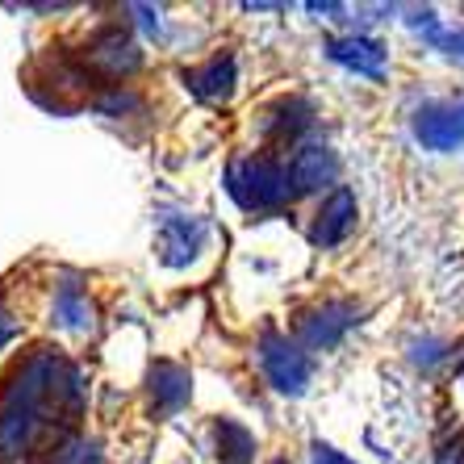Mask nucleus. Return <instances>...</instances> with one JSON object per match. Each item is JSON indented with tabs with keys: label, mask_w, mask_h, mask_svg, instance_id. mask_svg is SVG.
I'll return each instance as SVG.
<instances>
[{
	"label": "nucleus",
	"mask_w": 464,
	"mask_h": 464,
	"mask_svg": "<svg viewBox=\"0 0 464 464\" xmlns=\"http://www.w3.org/2000/svg\"><path fill=\"white\" fill-rule=\"evenodd\" d=\"M230 193L247 209H276L289 197V172L272 160H243L230 168Z\"/></svg>",
	"instance_id": "obj_1"
},
{
	"label": "nucleus",
	"mask_w": 464,
	"mask_h": 464,
	"mask_svg": "<svg viewBox=\"0 0 464 464\" xmlns=\"http://www.w3.org/2000/svg\"><path fill=\"white\" fill-rule=\"evenodd\" d=\"M259 364H264V377L281 389V393H302L305 381H310V360H305V352H297V347L281 335H268L259 343Z\"/></svg>",
	"instance_id": "obj_2"
},
{
	"label": "nucleus",
	"mask_w": 464,
	"mask_h": 464,
	"mask_svg": "<svg viewBox=\"0 0 464 464\" xmlns=\"http://www.w3.org/2000/svg\"><path fill=\"white\" fill-rule=\"evenodd\" d=\"M414 134L431 151H456V147H464V101L422 109L419 118H414Z\"/></svg>",
	"instance_id": "obj_3"
},
{
	"label": "nucleus",
	"mask_w": 464,
	"mask_h": 464,
	"mask_svg": "<svg viewBox=\"0 0 464 464\" xmlns=\"http://www.w3.org/2000/svg\"><path fill=\"white\" fill-rule=\"evenodd\" d=\"M352 222H356V197H352V188H335V193L323 201V209H318L314 243H318V247H331V243H339V238L352 230Z\"/></svg>",
	"instance_id": "obj_4"
},
{
	"label": "nucleus",
	"mask_w": 464,
	"mask_h": 464,
	"mask_svg": "<svg viewBox=\"0 0 464 464\" xmlns=\"http://www.w3.org/2000/svg\"><path fill=\"white\" fill-rule=\"evenodd\" d=\"M335 172H339V163L326 147H302V151H293V160H289L293 188H323V184L335 180Z\"/></svg>",
	"instance_id": "obj_5"
},
{
	"label": "nucleus",
	"mask_w": 464,
	"mask_h": 464,
	"mask_svg": "<svg viewBox=\"0 0 464 464\" xmlns=\"http://www.w3.org/2000/svg\"><path fill=\"white\" fill-rule=\"evenodd\" d=\"M331 59L356 67L360 76H381V67H385V51H381L377 43H368V38H343V43H331Z\"/></svg>",
	"instance_id": "obj_6"
},
{
	"label": "nucleus",
	"mask_w": 464,
	"mask_h": 464,
	"mask_svg": "<svg viewBox=\"0 0 464 464\" xmlns=\"http://www.w3.org/2000/svg\"><path fill=\"white\" fill-rule=\"evenodd\" d=\"M347 314H352V310H343V305H326V310H318L314 318H305V323H302V339L310 347H331L347 331V326H352V318H347Z\"/></svg>",
	"instance_id": "obj_7"
},
{
	"label": "nucleus",
	"mask_w": 464,
	"mask_h": 464,
	"mask_svg": "<svg viewBox=\"0 0 464 464\" xmlns=\"http://www.w3.org/2000/svg\"><path fill=\"white\" fill-rule=\"evenodd\" d=\"M230 80H235V67H230V59L214 54L206 67H197L193 76H188V84H193V92H201V97H227V92H230Z\"/></svg>",
	"instance_id": "obj_8"
},
{
	"label": "nucleus",
	"mask_w": 464,
	"mask_h": 464,
	"mask_svg": "<svg viewBox=\"0 0 464 464\" xmlns=\"http://www.w3.org/2000/svg\"><path fill=\"white\" fill-rule=\"evenodd\" d=\"M151 393L160 398V406L172 411V406H180V401L188 398V377L172 364H160L155 368V377H151Z\"/></svg>",
	"instance_id": "obj_9"
},
{
	"label": "nucleus",
	"mask_w": 464,
	"mask_h": 464,
	"mask_svg": "<svg viewBox=\"0 0 464 464\" xmlns=\"http://www.w3.org/2000/svg\"><path fill=\"white\" fill-rule=\"evenodd\" d=\"M218 443H222V456H227V464H247L251 460V435L243 431V427H235V422H222L218 427Z\"/></svg>",
	"instance_id": "obj_10"
},
{
	"label": "nucleus",
	"mask_w": 464,
	"mask_h": 464,
	"mask_svg": "<svg viewBox=\"0 0 464 464\" xmlns=\"http://www.w3.org/2000/svg\"><path fill=\"white\" fill-rule=\"evenodd\" d=\"M314 460L318 464H352L347 456H339L335 448H326V443H314Z\"/></svg>",
	"instance_id": "obj_11"
},
{
	"label": "nucleus",
	"mask_w": 464,
	"mask_h": 464,
	"mask_svg": "<svg viewBox=\"0 0 464 464\" xmlns=\"http://www.w3.org/2000/svg\"><path fill=\"white\" fill-rule=\"evenodd\" d=\"M72 464H101V456H92V460H88V456H76Z\"/></svg>",
	"instance_id": "obj_12"
},
{
	"label": "nucleus",
	"mask_w": 464,
	"mask_h": 464,
	"mask_svg": "<svg viewBox=\"0 0 464 464\" xmlns=\"http://www.w3.org/2000/svg\"><path fill=\"white\" fill-rule=\"evenodd\" d=\"M276 464H285V460H276Z\"/></svg>",
	"instance_id": "obj_13"
}]
</instances>
